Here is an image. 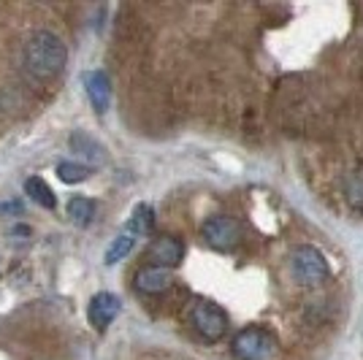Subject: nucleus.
<instances>
[{
    "label": "nucleus",
    "mask_w": 363,
    "mask_h": 360,
    "mask_svg": "<svg viewBox=\"0 0 363 360\" xmlns=\"http://www.w3.org/2000/svg\"><path fill=\"white\" fill-rule=\"evenodd\" d=\"M68 60V49L62 44L60 35L52 30H35L25 44V71L35 79V81H52L62 74Z\"/></svg>",
    "instance_id": "1"
},
{
    "label": "nucleus",
    "mask_w": 363,
    "mask_h": 360,
    "mask_svg": "<svg viewBox=\"0 0 363 360\" xmlns=\"http://www.w3.org/2000/svg\"><path fill=\"white\" fill-rule=\"evenodd\" d=\"M233 355L239 360H282V347L272 330L266 328H244L233 336Z\"/></svg>",
    "instance_id": "2"
},
{
    "label": "nucleus",
    "mask_w": 363,
    "mask_h": 360,
    "mask_svg": "<svg viewBox=\"0 0 363 360\" xmlns=\"http://www.w3.org/2000/svg\"><path fill=\"white\" fill-rule=\"evenodd\" d=\"M290 271H293L296 282H301V285H320L328 276V263L320 249L303 244L290 252Z\"/></svg>",
    "instance_id": "3"
},
{
    "label": "nucleus",
    "mask_w": 363,
    "mask_h": 360,
    "mask_svg": "<svg viewBox=\"0 0 363 360\" xmlns=\"http://www.w3.org/2000/svg\"><path fill=\"white\" fill-rule=\"evenodd\" d=\"M190 322L206 342H220L228 330V315L223 312V306L203 298H198L190 306Z\"/></svg>",
    "instance_id": "4"
},
{
    "label": "nucleus",
    "mask_w": 363,
    "mask_h": 360,
    "mask_svg": "<svg viewBox=\"0 0 363 360\" xmlns=\"http://www.w3.org/2000/svg\"><path fill=\"white\" fill-rule=\"evenodd\" d=\"M203 239H206V244L214 247V249L228 252V249L239 247V241H242V227H239V223H236L233 217L217 214V217H209V220L203 223Z\"/></svg>",
    "instance_id": "5"
},
{
    "label": "nucleus",
    "mask_w": 363,
    "mask_h": 360,
    "mask_svg": "<svg viewBox=\"0 0 363 360\" xmlns=\"http://www.w3.org/2000/svg\"><path fill=\"white\" fill-rule=\"evenodd\" d=\"M152 266H163V269H177L184 257V244L177 236H157L147 249Z\"/></svg>",
    "instance_id": "6"
},
{
    "label": "nucleus",
    "mask_w": 363,
    "mask_h": 360,
    "mask_svg": "<svg viewBox=\"0 0 363 360\" xmlns=\"http://www.w3.org/2000/svg\"><path fill=\"white\" fill-rule=\"evenodd\" d=\"M136 290L144 296H160L171 287V271L163 266H144L136 274Z\"/></svg>",
    "instance_id": "7"
},
{
    "label": "nucleus",
    "mask_w": 363,
    "mask_h": 360,
    "mask_svg": "<svg viewBox=\"0 0 363 360\" xmlns=\"http://www.w3.org/2000/svg\"><path fill=\"white\" fill-rule=\"evenodd\" d=\"M117 315H120V298H117V296H111V293H98V296L90 300L92 328L106 330Z\"/></svg>",
    "instance_id": "8"
},
{
    "label": "nucleus",
    "mask_w": 363,
    "mask_h": 360,
    "mask_svg": "<svg viewBox=\"0 0 363 360\" xmlns=\"http://www.w3.org/2000/svg\"><path fill=\"white\" fill-rule=\"evenodd\" d=\"M84 87H87V98H90L92 108L98 114H106L108 103H111V84L104 71H90L84 76Z\"/></svg>",
    "instance_id": "9"
},
{
    "label": "nucleus",
    "mask_w": 363,
    "mask_h": 360,
    "mask_svg": "<svg viewBox=\"0 0 363 360\" xmlns=\"http://www.w3.org/2000/svg\"><path fill=\"white\" fill-rule=\"evenodd\" d=\"M25 193H28L38 206H44V209H55V206H57V198L52 193V187H49L41 176H30V179L25 181Z\"/></svg>",
    "instance_id": "10"
},
{
    "label": "nucleus",
    "mask_w": 363,
    "mask_h": 360,
    "mask_svg": "<svg viewBox=\"0 0 363 360\" xmlns=\"http://www.w3.org/2000/svg\"><path fill=\"white\" fill-rule=\"evenodd\" d=\"M68 217H71V223H76V225H87L92 217H95V203L84 196L71 198L68 201Z\"/></svg>",
    "instance_id": "11"
},
{
    "label": "nucleus",
    "mask_w": 363,
    "mask_h": 360,
    "mask_svg": "<svg viewBox=\"0 0 363 360\" xmlns=\"http://www.w3.org/2000/svg\"><path fill=\"white\" fill-rule=\"evenodd\" d=\"M71 147H74V152H79V154H84V157H90V160L104 163V150H101V144H95L87 133L71 135Z\"/></svg>",
    "instance_id": "12"
},
{
    "label": "nucleus",
    "mask_w": 363,
    "mask_h": 360,
    "mask_svg": "<svg viewBox=\"0 0 363 360\" xmlns=\"http://www.w3.org/2000/svg\"><path fill=\"white\" fill-rule=\"evenodd\" d=\"M133 249V233H122V236H117V239L108 244V249H106V266H114V263H120L122 257L128 255Z\"/></svg>",
    "instance_id": "13"
},
{
    "label": "nucleus",
    "mask_w": 363,
    "mask_h": 360,
    "mask_svg": "<svg viewBox=\"0 0 363 360\" xmlns=\"http://www.w3.org/2000/svg\"><path fill=\"white\" fill-rule=\"evenodd\" d=\"M152 225H155V211L147 203H138L136 209H133V220H130V233L144 236V233L152 230Z\"/></svg>",
    "instance_id": "14"
},
{
    "label": "nucleus",
    "mask_w": 363,
    "mask_h": 360,
    "mask_svg": "<svg viewBox=\"0 0 363 360\" xmlns=\"http://www.w3.org/2000/svg\"><path fill=\"white\" fill-rule=\"evenodd\" d=\"M57 176H60L65 184H79V181L90 179V168L82 163H71V160H65V163L57 165Z\"/></svg>",
    "instance_id": "15"
},
{
    "label": "nucleus",
    "mask_w": 363,
    "mask_h": 360,
    "mask_svg": "<svg viewBox=\"0 0 363 360\" xmlns=\"http://www.w3.org/2000/svg\"><path fill=\"white\" fill-rule=\"evenodd\" d=\"M347 198L355 209H363V176H355L347 184Z\"/></svg>",
    "instance_id": "16"
}]
</instances>
